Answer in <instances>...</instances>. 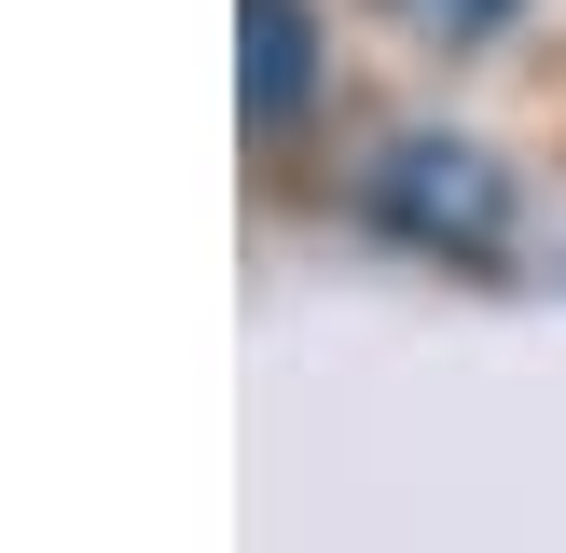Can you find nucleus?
Returning a JSON list of instances; mask_svg holds the SVG:
<instances>
[{"mask_svg": "<svg viewBox=\"0 0 566 553\" xmlns=\"http://www.w3.org/2000/svg\"><path fill=\"white\" fill-rule=\"evenodd\" d=\"M359 208H374V236H401L415 263H442V276H484V263H512V221H525V194H512V166L484 153V138H387L374 166H359Z\"/></svg>", "mask_w": 566, "mask_h": 553, "instance_id": "nucleus-1", "label": "nucleus"}, {"mask_svg": "<svg viewBox=\"0 0 566 553\" xmlns=\"http://www.w3.org/2000/svg\"><path fill=\"white\" fill-rule=\"evenodd\" d=\"M249 14V70H235V97H249V125H291L304 97H318V14H304V0H235Z\"/></svg>", "mask_w": 566, "mask_h": 553, "instance_id": "nucleus-2", "label": "nucleus"}, {"mask_svg": "<svg viewBox=\"0 0 566 553\" xmlns=\"http://www.w3.org/2000/svg\"><path fill=\"white\" fill-rule=\"evenodd\" d=\"M387 14H401L415 42H442V55H457V42H497V28H512L525 0H387Z\"/></svg>", "mask_w": 566, "mask_h": 553, "instance_id": "nucleus-3", "label": "nucleus"}]
</instances>
